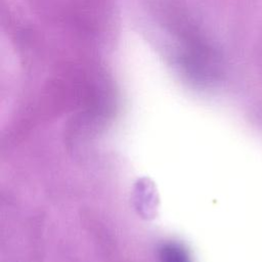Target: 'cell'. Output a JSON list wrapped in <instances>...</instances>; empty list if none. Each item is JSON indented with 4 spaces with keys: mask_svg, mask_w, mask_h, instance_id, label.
<instances>
[{
    "mask_svg": "<svg viewBox=\"0 0 262 262\" xmlns=\"http://www.w3.org/2000/svg\"><path fill=\"white\" fill-rule=\"evenodd\" d=\"M160 262H192L187 248L177 241H165L158 249Z\"/></svg>",
    "mask_w": 262,
    "mask_h": 262,
    "instance_id": "6da1fadb",
    "label": "cell"
}]
</instances>
